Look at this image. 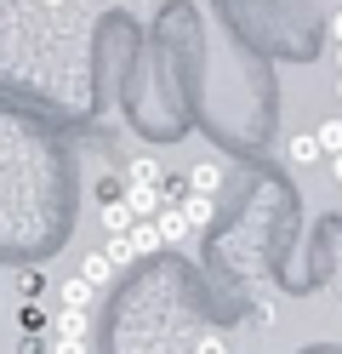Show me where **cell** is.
<instances>
[{"instance_id": "cell-1", "label": "cell", "mask_w": 342, "mask_h": 354, "mask_svg": "<svg viewBox=\"0 0 342 354\" xmlns=\"http://www.w3.org/2000/svg\"><path fill=\"white\" fill-rule=\"evenodd\" d=\"M126 206H131V217H160V206H166V189L149 183V177H126Z\"/></svg>"}, {"instance_id": "cell-2", "label": "cell", "mask_w": 342, "mask_h": 354, "mask_svg": "<svg viewBox=\"0 0 342 354\" xmlns=\"http://www.w3.org/2000/svg\"><path fill=\"white\" fill-rule=\"evenodd\" d=\"M154 223H160V234H166V246H189L194 240V223H189V212H182V201H166Z\"/></svg>"}, {"instance_id": "cell-3", "label": "cell", "mask_w": 342, "mask_h": 354, "mask_svg": "<svg viewBox=\"0 0 342 354\" xmlns=\"http://www.w3.org/2000/svg\"><path fill=\"white\" fill-rule=\"evenodd\" d=\"M17 331H23V337H52V315L40 308V297H23L17 303Z\"/></svg>"}, {"instance_id": "cell-4", "label": "cell", "mask_w": 342, "mask_h": 354, "mask_svg": "<svg viewBox=\"0 0 342 354\" xmlns=\"http://www.w3.org/2000/svg\"><path fill=\"white\" fill-rule=\"evenodd\" d=\"M182 212H189V223H194V229H211V217H217V194L189 189V194H182Z\"/></svg>"}, {"instance_id": "cell-5", "label": "cell", "mask_w": 342, "mask_h": 354, "mask_svg": "<svg viewBox=\"0 0 342 354\" xmlns=\"http://www.w3.org/2000/svg\"><path fill=\"white\" fill-rule=\"evenodd\" d=\"M285 154H291L296 166H319V160H325V149H319V131H296V138L285 143Z\"/></svg>"}, {"instance_id": "cell-6", "label": "cell", "mask_w": 342, "mask_h": 354, "mask_svg": "<svg viewBox=\"0 0 342 354\" xmlns=\"http://www.w3.org/2000/svg\"><path fill=\"white\" fill-rule=\"evenodd\" d=\"M131 246H137V257H154L160 246H166V234H160L154 217H137V223H131Z\"/></svg>"}, {"instance_id": "cell-7", "label": "cell", "mask_w": 342, "mask_h": 354, "mask_svg": "<svg viewBox=\"0 0 342 354\" xmlns=\"http://www.w3.org/2000/svg\"><path fill=\"white\" fill-rule=\"evenodd\" d=\"M189 189H200V194H222V166H217V160H194V166H189Z\"/></svg>"}, {"instance_id": "cell-8", "label": "cell", "mask_w": 342, "mask_h": 354, "mask_svg": "<svg viewBox=\"0 0 342 354\" xmlns=\"http://www.w3.org/2000/svg\"><path fill=\"white\" fill-rule=\"evenodd\" d=\"M52 337H86V308L63 303V315L52 320Z\"/></svg>"}, {"instance_id": "cell-9", "label": "cell", "mask_w": 342, "mask_h": 354, "mask_svg": "<svg viewBox=\"0 0 342 354\" xmlns=\"http://www.w3.org/2000/svg\"><path fill=\"white\" fill-rule=\"evenodd\" d=\"M137 223V217H131V206H126V194H120V201H103V229L108 234H120V229H131Z\"/></svg>"}, {"instance_id": "cell-10", "label": "cell", "mask_w": 342, "mask_h": 354, "mask_svg": "<svg viewBox=\"0 0 342 354\" xmlns=\"http://www.w3.org/2000/svg\"><path fill=\"white\" fill-rule=\"evenodd\" d=\"M108 269H114V257H108V252H86V257H80V274H86L91 286H103Z\"/></svg>"}, {"instance_id": "cell-11", "label": "cell", "mask_w": 342, "mask_h": 354, "mask_svg": "<svg viewBox=\"0 0 342 354\" xmlns=\"http://www.w3.org/2000/svg\"><path fill=\"white\" fill-rule=\"evenodd\" d=\"M91 292H97V286H91L86 274H75V280L63 286V303H75V308H86V303H91Z\"/></svg>"}, {"instance_id": "cell-12", "label": "cell", "mask_w": 342, "mask_h": 354, "mask_svg": "<svg viewBox=\"0 0 342 354\" xmlns=\"http://www.w3.org/2000/svg\"><path fill=\"white\" fill-rule=\"evenodd\" d=\"M17 297H46V269H23L17 274Z\"/></svg>"}, {"instance_id": "cell-13", "label": "cell", "mask_w": 342, "mask_h": 354, "mask_svg": "<svg viewBox=\"0 0 342 354\" xmlns=\"http://www.w3.org/2000/svg\"><path fill=\"white\" fill-rule=\"evenodd\" d=\"M114 263H131L137 257V246H131V229H120V234H108V246H103Z\"/></svg>"}, {"instance_id": "cell-14", "label": "cell", "mask_w": 342, "mask_h": 354, "mask_svg": "<svg viewBox=\"0 0 342 354\" xmlns=\"http://www.w3.org/2000/svg\"><path fill=\"white\" fill-rule=\"evenodd\" d=\"M319 149H325V160L342 149V120H325V126H319Z\"/></svg>"}, {"instance_id": "cell-15", "label": "cell", "mask_w": 342, "mask_h": 354, "mask_svg": "<svg viewBox=\"0 0 342 354\" xmlns=\"http://www.w3.org/2000/svg\"><path fill=\"white\" fill-rule=\"evenodd\" d=\"M126 177H149V183H160V177H166V166L143 154V160H131V166H126Z\"/></svg>"}, {"instance_id": "cell-16", "label": "cell", "mask_w": 342, "mask_h": 354, "mask_svg": "<svg viewBox=\"0 0 342 354\" xmlns=\"http://www.w3.org/2000/svg\"><path fill=\"white\" fill-rule=\"evenodd\" d=\"M160 189H166V201H182V194H189V171H166Z\"/></svg>"}, {"instance_id": "cell-17", "label": "cell", "mask_w": 342, "mask_h": 354, "mask_svg": "<svg viewBox=\"0 0 342 354\" xmlns=\"http://www.w3.org/2000/svg\"><path fill=\"white\" fill-rule=\"evenodd\" d=\"M120 194H126V177H103L97 183V201H120Z\"/></svg>"}, {"instance_id": "cell-18", "label": "cell", "mask_w": 342, "mask_h": 354, "mask_svg": "<svg viewBox=\"0 0 342 354\" xmlns=\"http://www.w3.org/2000/svg\"><path fill=\"white\" fill-rule=\"evenodd\" d=\"M46 354H86V337H52Z\"/></svg>"}, {"instance_id": "cell-19", "label": "cell", "mask_w": 342, "mask_h": 354, "mask_svg": "<svg viewBox=\"0 0 342 354\" xmlns=\"http://www.w3.org/2000/svg\"><path fill=\"white\" fill-rule=\"evenodd\" d=\"M200 354H222V343L211 337V331H205V337H200Z\"/></svg>"}, {"instance_id": "cell-20", "label": "cell", "mask_w": 342, "mask_h": 354, "mask_svg": "<svg viewBox=\"0 0 342 354\" xmlns=\"http://www.w3.org/2000/svg\"><path fill=\"white\" fill-rule=\"evenodd\" d=\"M331 177H336V183H342V149L331 154Z\"/></svg>"}, {"instance_id": "cell-21", "label": "cell", "mask_w": 342, "mask_h": 354, "mask_svg": "<svg viewBox=\"0 0 342 354\" xmlns=\"http://www.w3.org/2000/svg\"><path fill=\"white\" fill-rule=\"evenodd\" d=\"M325 29H331V40H342V12L331 17V24H325Z\"/></svg>"}, {"instance_id": "cell-22", "label": "cell", "mask_w": 342, "mask_h": 354, "mask_svg": "<svg viewBox=\"0 0 342 354\" xmlns=\"http://www.w3.org/2000/svg\"><path fill=\"white\" fill-rule=\"evenodd\" d=\"M336 75H342V40H336Z\"/></svg>"}, {"instance_id": "cell-23", "label": "cell", "mask_w": 342, "mask_h": 354, "mask_svg": "<svg viewBox=\"0 0 342 354\" xmlns=\"http://www.w3.org/2000/svg\"><path fill=\"white\" fill-rule=\"evenodd\" d=\"M40 6H63V0H40Z\"/></svg>"}, {"instance_id": "cell-24", "label": "cell", "mask_w": 342, "mask_h": 354, "mask_svg": "<svg viewBox=\"0 0 342 354\" xmlns=\"http://www.w3.org/2000/svg\"><path fill=\"white\" fill-rule=\"evenodd\" d=\"M336 97H342V75H336Z\"/></svg>"}]
</instances>
